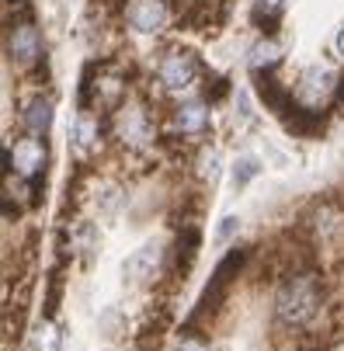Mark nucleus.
Wrapping results in <instances>:
<instances>
[{
    "instance_id": "f257e3e1",
    "label": "nucleus",
    "mask_w": 344,
    "mask_h": 351,
    "mask_svg": "<svg viewBox=\"0 0 344 351\" xmlns=\"http://www.w3.org/2000/svg\"><path fill=\"white\" fill-rule=\"evenodd\" d=\"M275 324L285 330H306L327 306L323 278L317 271H288L275 289Z\"/></svg>"
},
{
    "instance_id": "f03ea898",
    "label": "nucleus",
    "mask_w": 344,
    "mask_h": 351,
    "mask_svg": "<svg viewBox=\"0 0 344 351\" xmlns=\"http://www.w3.org/2000/svg\"><path fill=\"white\" fill-rule=\"evenodd\" d=\"M337 94V73L327 66V63H313L299 73L296 80V90H292V97H296V105L310 115L323 112L330 105V97Z\"/></svg>"
},
{
    "instance_id": "7ed1b4c3",
    "label": "nucleus",
    "mask_w": 344,
    "mask_h": 351,
    "mask_svg": "<svg viewBox=\"0 0 344 351\" xmlns=\"http://www.w3.org/2000/svg\"><path fill=\"white\" fill-rule=\"evenodd\" d=\"M112 132H115V139L125 149H146V146H153V139H157V125H153L150 112H146L143 105H136V101H125V105L115 108Z\"/></svg>"
},
{
    "instance_id": "20e7f679",
    "label": "nucleus",
    "mask_w": 344,
    "mask_h": 351,
    "mask_svg": "<svg viewBox=\"0 0 344 351\" xmlns=\"http://www.w3.org/2000/svg\"><path fill=\"white\" fill-rule=\"evenodd\" d=\"M49 167V146L42 136L28 132V136H18L11 146H8V171H14V178L21 181H35L42 178Z\"/></svg>"
},
{
    "instance_id": "39448f33",
    "label": "nucleus",
    "mask_w": 344,
    "mask_h": 351,
    "mask_svg": "<svg viewBox=\"0 0 344 351\" xmlns=\"http://www.w3.org/2000/svg\"><path fill=\"white\" fill-rule=\"evenodd\" d=\"M157 77H160L164 90L188 94V90H195V84H199V60H195L191 53H184V49H174V53H167L160 60Z\"/></svg>"
},
{
    "instance_id": "423d86ee",
    "label": "nucleus",
    "mask_w": 344,
    "mask_h": 351,
    "mask_svg": "<svg viewBox=\"0 0 344 351\" xmlns=\"http://www.w3.org/2000/svg\"><path fill=\"white\" fill-rule=\"evenodd\" d=\"M167 21H171L167 0H129L125 4V25L136 35H157L167 28Z\"/></svg>"
},
{
    "instance_id": "0eeeda50",
    "label": "nucleus",
    "mask_w": 344,
    "mask_h": 351,
    "mask_svg": "<svg viewBox=\"0 0 344 351\" xmlns=\"http://www.w3.org/2000/svg\"><path fill=\"white\" fill-rule=\"evenodd\" d=\"M310 230L320 247H337L344 243V209L334 202H320L310 216Z\"/></svg>"
},
{
    "instance_id": "6e6552de",
    "label": "nucleus",
    "mask_w": 344,
    "mask_h": 351,
    "mask_svg": "<svg viewBox=\"0 0 344 351\" xmlns=\"http://www.w3.org/2000/svg\"><path fill=\"white\" fill-rule=\"evenodd\" d=\"M8 56L18 66H32V63L42 60V35H38L35 25L21 21V25L11 28V35H8Z\"/></svg>"
},
{
    "instance_id": "1a4fd4ad",
    "label": "nucleus",
    "mask_w": 344,
    "mask_h": 351,
    "mask_svg": "<svg viewBox=\"0 0 344 351\" xmlns=\"http://www.w3.org/2000/svg\"><path fill=\"white\" fill-rule=\"evenodd\" d=\"M160 265H164V247L160 243H143L136 254L125 261V278L136 282V285H146V282L157 278Z\"/></svg>"
},
{
    "instance_id": "9d476101",
    "label": "nucleus",
    "mask_w": 344,
    "mask_h": 351,
    "mask_svg": "<svg viewBox=\"0 0 344 351\" xmlns=\"http://www.w3.org/2000/svg\"><path fill=\"white\" fill-rule=\"evenodd\" d=\"M209 122H212V112L206 101H184L174 108V129L181 136H202L209 132Z\"/></svg>"
},
{
    "instance_id": "9b49d317",
    "label": "nucleus",
    "mask_w": 344,
    "mask_h": 351,
    "mask_svg": "<svg viewBox=\"0 0 344 351\" xmlns=\"http://www.w3.org/2000/svg\"><path fill=\"white\" fill-rule=\"evenodd\" d=\"M53 101L49 97H32V101L25 105V112H21V122H25V129L28 132H35V136H45L49 129H53Z\"/></svg>"
},
{
    "instance_id": "f8f14e48",
    "label": "nucleus",
    "mask_w": 344,
    "mask_h": 351,
    "mask_svg": "<svg viewBox=\"0 0 344 351\" xmlns=\"http://www.w3.org/2000/svg\"><path fill=\"white\" fill-rule=\"evenodd\" d=\"M278 63H282V45H278L275 38H261V42L251 49V70H254V73H271Z\"/></svg>"
},
{
    "instance_id": "ddd939ff",
    "label": "nucleus",
    "mask_w": 344,
    "mask_h": 351,
    "mask_svg": "<svg viewBox=\"0 0 344 351\" xmlns=\"http://www.w3.org/2000/svg\"><path fill=\"white\" fill-rule=\"evenodd\" d=\"M63 348V334L53 320H38L35 334H32V351H60Z\"/></svg>"
},
{
    "instance_id": "4468645a",
    "label": "nucleus",
    "mask_w": 344,
    "mask_h": 351,
    "mask_svg": "<svg viewBox=\"0 0 344 351\" xmlns=\"http://www.w3.org/2000/svg\"><path fill=\"white\" fill-rule=\"evenodd\" d=\"M97 132H101V129H97V119L94 115H80L77 119V132H73L77 136L73 139L77 143V154H90V149L97 146Z\"/></svg>"
},
{
    "instance_id": "2eb2a0df",
    "label": "nucleus",
    "mask_w": 344,
    "mask_h": 351,
    "mask_svg": "<svg viewBox=\"0 0 344 351\" xmlns=\"http://www.w3.org/2000/svg\"><path fill=\"white\" fill-rule=\"evenodd\" d=\"M261 174V164L254 160V157H243V160H236V167H233V184L236 188H243L251 178H258Z\"/></svg>"
},
{
    "instance_id": "dca6fc26",
    "label": "nucleus",
    "mask_w": 344,
    "mask_h": 351,
    "mask_svg": "<svg viewBox=\"0 0 344 351\" xmlns=\"http://www.w3.org/2000/svg\"><path fill=\"white\" fill-rule=\"evenodd\" d=\"M199 178L209 181V184L219 178V154H216V149H206V154L199 157Z\"/></svg>"
},
{
    "instance_id": "f3484780",
    "label": "nucleus",
    "mask_w": 344,
    "mask_h": 351,
    "mask_svg": "<svg viewBox=\"0 0 344 351\" xmlns=\"http://www.w3.org/2000/svg\"><path fill=\"white\" fill-rule=\"evenodd\" d=\"M174 351H212V348H209V341H206L202 334L188 330V334H184V337L177 341V348H174Z\"/></svg>"
},
{
    "instance_id": "a211bd4d",
    "label": "nucleus",
    "mask_w": 344,
    "mask_h": 351,
    "mask_svg": "<svg viewBox=\"0 0 344 351\" xmlns=\"http://www.w3.org/2000/svg\"><path fill=\"white\" fill-rule=\"evenodd\" d=\"M282 8H285V0H261V11H265L268 18L282 14Z\"/></svg>"
},
{
    "instance_id": "6ab92c4d",
    "label": "nucleus",
    "mask_w": 344,
    "mask_h": 351,
    "mask_svg": "<svg viewBox=\"0 0 344 351\" xmlns=\"http://www.w3.org/2000/svg\"><path fill=\"white\" fill-rule=\"evenodd\" d=\"M337 53H341V56H344V28H341V32H337Z\"/></svg>"
}]
</instances>
